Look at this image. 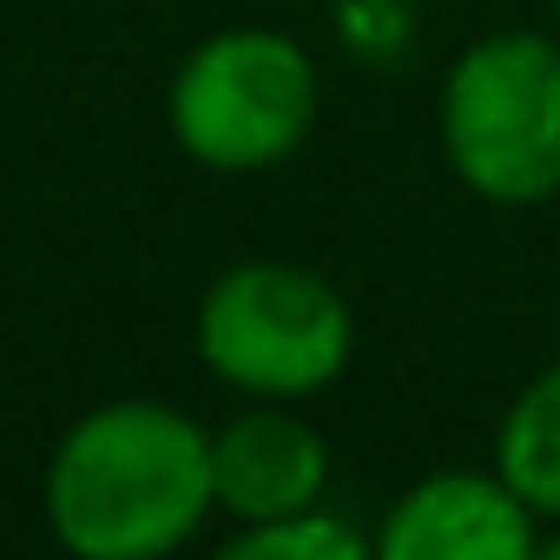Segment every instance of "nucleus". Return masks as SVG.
<instances>
[{"instance_id": "obj_1", "label": "nucleus", "mask_w": 560, "mask_h": 560, "mask_svg": "<svg viewBox=\"0 0 560 560\" xmlns=\"http://www.w3.org/2000/svg\"><path fill=\"white\" fill-rule=\"evenodd\" d=\"M211 508V435L165 402L80 416L47 468V521L80 560H159Z\"/></svg>"}, {"instance_id": "obj_2", "label": "nucleus", "mask_w": 560, "mask_h": 560, "mask_svg": "<svg viewBox=\"0 0 560 560\" xmlns=\"http://www.w3.org/2000/svg\"><path fill=\"white\" fill-rule=\"evenodd\" d=\"M435 132L481 205L527 211L560 198V47L527 27L468 40L442 73Z\"/></svg>"}, {"instance_id": "obj_3", "label": "nucleus", "mask_w": 560, "mask_h": 560, "mask_svg": "<svg viewBox=\"0 0 560 560\" xmlns=\"http://www.w3.org/2000/svg\"><path fill=\"white\" fill-rule=\"evenodd\" d=\"M357 350L350 304L304 264H237L198 304V357L218 383L270 402L317 396Z\"/></svg>"}, {"instance_id": "obj_4", "label": "nucleus", "mask_w": 560, "mask_h": 560, "mask_svg": "<svg viewBox=\"0 0 560 560\" xmlns=\"http://www.w3.org/2000/svg\"><path fill=\"white\" fill-rule=\"evenodd\" d=\"M317 126V67L270 27H224L172 80V139L211 172H264Z\"/></svg>"}, {"instance_id": "obj_5", "label": "nucleus", "mask_w": 560, "mask_h": 560, "mask_svg": "<svg viewBox=\"0 0 560 560\" xmlns=\"http://www.w3.org/2000/svg\"><path fill=\"white\" fill-rule=\"evenodd\" d=\"M540 514L481 468H442L416 481L376 534L383 560H527L540 553Z\"/></svg>"}, {"instance_id": "obj_6", "label": "nucleus", "mask_w": 560, "mask_h": 560, "mask_svg": "<svg viewBox=\"0 0 560 560\" xmlns=\"http://www.w3.org/2000/svg\"><path fill=\"white\" fill-rule=\"evenodd\" d=\"M324 481H330V448L291 409H250L211 435V488L237 527L317 508Z\"/></svg>"}, {"instance_id": "obj_7", "label": "nucleus", "mask_w": 560, "mask_h": 560, "mask_svg": "<svg viewBox=\"0 0 560 560\" xmlns=\"http://www.w3.org/2000/svg\"><path fill=\"white\" fill-rule=\"evenodd\" d=\"M494 468L540 521H560V363L521 383L514 402L501 409Z\"/></svg>"}, {"instance_id": "obj_8", "label": "nucleus", "mask_w": 560, "mask_h": 560, "mask_svg": "<svg viewBox=\"0 0 560 560\" xmlns=\"http://www.w3.org/2000/svg\"><path fill=\"white\" fill-rule=\"evenodd\" d=\"M370 540L324 508H298L277 521H250L224 540V560H363Z\"/></svg>"}, {"instance_id": "obj_9", "label": "nucleus", "mask_w": 560, "mask_h": 560, "mask_svg": "<svg viewBox=\"0 0 560 560\" xmlns=\"http://www.w3.org/2000/svg\"><path fill=\"white\" fill-rule=\"evenodd\" d=\"M540 560H560V521H553V527H540Z\"/></svg>"}, {"instance_id": "obj_10", "label": "nucleus", "mask_w": 560, "mask_h": 560, "mask_svg": "<svg viewBox=\"0 0 560 560\" xmlns=\"http://www.w3.org/2000/svg\"><path fill=\"white\" fill-rule=\"evenodd\" d=\"M553 8H560V0H553Z\"/></svg>"}]
</instances>
